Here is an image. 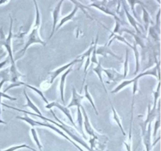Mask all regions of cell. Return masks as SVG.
Here are the masks:
<instances>
[{
  "label": "cell",
  "instance_id": "e0dca14e",
  "mask_svg": "<svg viewBox=\"0 0 161 151\" xmlns=\"http://www.w3.org/2000/svg\"><path fill=\"white\" fill-rule=\"evenodd\" d=\"M108 100H109V103H110V105H111V109H112V110H113V119H114V120L116 121V124H117V125L119 126V129H120V130H121V132H122V133H123V135H124V136H125L126 133H125V131H124V127H123L122 124H121L120 118H119V115H118V113H117V112H116V110L115 109L114 106H113V102H111V99H110L109 97H108Z\"/></svg>",
  "mask_w": 161,
  "mask_h": 151
},
{
  "label": "cell",
  "instance_id": "30bf717a",
  "mask_svg": "<svg viewBox=\"0 0 161 151\" xmlns=\"http://www.w3.org/2000/svg\"><path fill=\"white\" fill-rule=\"evenodd\" d=\"M96 53L99 55H102V56L106 58L108 55H111L113 58H115L116 59L119 60V61H122V58L118 56L117 54L113 52V50L109 48L108 47H107L106 45L105 46H99V47H97V49H96Z\"/></svg>",
  "mask_w": 161,
  "mask_h": 151
},
{
  "label": "cell",
  "instance_id": "74e56055",
  "mask_svg": "<svg viewBox=\"0 0 161 151\" xmlns=\"http://www.w3.org/2000/svg\"><path fill=\"white\" fill-rule=\"evenodd\" d=\"M0 96H1L2 98L4 97V98H6L9 99V100H13V101L17 100V98H13V97H11V96L7 95V94H6L5 93H3V92H1V91H0Z\"/></svg>",
  "mask_w": 161,
  "mask_h": 151
},
{
  "label": "cell",
  "instance_id": "4316f807",
  "mask_svg": "<svg viewBox=\"0 0 161 151\" xmlns=\"http://www.w3.org/2000/svg\"><path fill=\"white\" fill-rule=\"evenodd\" d=\"M17 119H20L21 120L25 121V122L28 123L29 125H31V127H34V126H37V120H35L31 119V117L28 116V115L27 113H25V116H17Z\"/></svg>",
  "mask_w": 161,
  "mask_h": 151
},
{
  "label": "cell",
  "instance_id": "f35d334b",
  "mask_svg": "<svg viewBox=\"0 0 161 151\" xmlns=\"http://www.w3.org/2000/svg\"><path fill=\"white\" fill-rule=\"evenodd\" d=\"M9 61H9V58H7L6 60H5V61H2V62H0V69H3V68L4 67V66H6V64H7V63L9 62Z\"/></svg>",
  "mask_w": 161,
  "mask_h": 151
},
{
  "label": "cell",
  "instance_id": "4fadbf2b",
  "mask_svg": "<svg viewBox=\"0 0 161 151\" xmlns=\"http://www.w3.org/2000/svg\"><path fill=\"white\" fill-rule=\"evenodd\" d=\"M72 68L70 67L69 69H68L65 72H63V74L61 75V79H60V87H59V89H60V95H61V102H62L63 105H64V84H65V80H66V77L67 76L72 72Z\"/></svg>",
  "mask_w": 161,
  "mask_h": 151
},
{
  "label": "cell",
  "instance_id": "7bdbcfd3",
  "mask_svg": "<svg viewBox=\"0 0 161 151\" xmlns=\"http://www.w3.org/2000/svg\"><path fill=\"white\" fill-rule=\"evenodd\" d=\"M6 81H7V80H6V79H4V78L2 79V80H1V81H0V90L2 89V87H3V85L4 84V83Z\"/></svg>",
  "mask_w": 161,
  "mask_h": 151
},
{
  "label": "cell",
  "instance_id": "8d00e7d4",
  "mask_svg": "<svg viewBox=\"0 0 161 151\" xmlns=\"http://www.w3.org/2000/svg\"><path fill=\"white\" fill-rule=\"evenodd\" d=\"M22 83H23V82H20V81L17 82V83H12L10 85H9V86L7 87V88H6V89L4 90V91H3V93L6 92V91H7L8 90L11 89V88H13V87H19V86H20V85H22Z\"/></svg>",
  "mask_w": 161,
  "mask_h": 151
},
{
  "label": "cell",
  "instance_id": "6da1fadb",
  "mask_svg": "<svg viewBox=\"0 0 161 151\" xmlns=\"http://www.w3.org/2000/svg\"><path fill=\"white\" fill-rule=\"evenodd\" d=\"M33 3L35 4V7H36V21H35V25L33 26L32 29H31V32L28 35V38H27V41L25 42V47H24V48L21 50H20L17 53V54H20V57H22L25 54L27 49L30 46L32 45V44L39 43L42 46L47 45V42L42 40L40 38V36H39V28H40L41 25V16L40 13H39V7H38V3L36 1H33Z\"/></svg>",
  "mask_w": 161,
  "mask_h": 151
},
{
  "label": "cell",
  "instance_id": "d590c367",
  "mask_svg": "<svg viewBox=\"0 0 161 151\" xmlns=\"http://www.w3.org/2000/svg\"><path fill=\"white\" fill-rule=\"evenodd\" d=\"M149 35H150L154 39H157V40L160 39V38H159V34L156 32V29L153 27H150V28H149Z\"/></svg>",
  "mask_w": 161,
  "mask_h": 151
},
{
  "label": "cell",
  "instance_id": "603a6c76",
  "mask_svg": "<svg viewBox=\"0 0 161 151\" xmlns=\"http://www.w3.org/2000/svg\"><path fill=\"white\" fill-rule=\"evenodd\" d=\"M83 88H84V95H83V97L86 98L89 101V102L91 104L93 109H94V112H95L96 115H98V111H97V108H96L95 104H94V100H93L92 97H91V94H90L89 91H88V86L86 84L84 87H83Z\"/></svg>",
  "mask_w": 161,
  "mask_h": 151
},
{
  "label": "cell",
  "instance_id": "7c38bea8",
  "mask_svg": "<svg viewBox=\"0 0 161 151\" xmlns=\"http://www.w3.org/2000/svg\"><path fill=\"white\" fill-rule=\"evenodd\" d=\"M151 125H152V123H149L148 124L146 131L142 134L143 138V143H144L145 147H146V151H150L151 149H152V143H151V136H152V134H151Z\"/></svg>",
  "mask_w": 161,
  "mask_h": 151
},
{
  "label": "cell",
  "instance_id": "9a60e30c",
  "mask_svg": "<svg viewBox=\"0 0 161 151\" xmlns=\"http://www.w3.org/2000/svg\"><path fill=\"white\" fill-rule=\"evenodd\" d=\"M123 5H124V12H125L126 16H127L128 21L130 22V24L131 25V26L135 29V31H136V32H137V35H138V36L142 35V32L140 31V30L138 29V25H139L137 23L136 19H135V17H134L133 16H132L131 14L129 13L128 9H127V6L125 5V2H124V3H123Z\"/></svg>",
  "mask_w": 161,
  "mask_h": 151
},
{
  "label": "cell",
  "instance_id": "2e32d148",
  "mask_svg": "<svg viewBox=\"0 0 161 151\" xmlns=\"http://www.w3.org/2000/svg\"><path fill=\"white\" fill-rule=\"evenodd\" d=\"M78 9H79V8L77 7L76 6H75V7H74L73 10H72V12H71L70 14H69V15L65 16V17H63V18H61V20H60V22H59V23H58V25L56 27V28H55V31H58V30L59 29V28H61V26H63V25H64V24H65L66 22L70 21V20H72V19H73V17H75V14H76V13H77V11H78Z\"/></svg>",
  "mask_w": 161,
  "mask_h": 151
},
{
  "label": "cell",
  "instance_id": "484cf974",
  "mask_svg": "<svg viewBox=\"0 0 161 151\" xmlns=\"http://www.w3.org/2000/svg\"><path fill=\"white\" fill-rule=\"evenodd\" d=\"M98 34L97 35V37H96L95 39V41H94V49H93V51H92V57H91V63H94V64H98V61H97V57H96V55H97V53H96V49H97V42H98Z\"/></svg>",
  "mask_w": 161,
  "mask_h": 151
},
{
  "label": "cell",
  "instance_id": "f1b7e54d",
  "mask_svg": "<svg viewBox=\"0 0 161 151\" xmlns=\"http://www.w3.org/2000/svg\"><path fill=\"white\" fill-rule=\"evenodd\" d=\"M154 95V103L153 109H157V103L158 102V100L160 99V80H158V84H157V90L153 92Z\"/></svg>",
  "mask_w": 161,
  "mask_h": 151
},
{
  "label": "cell",
  "instance_id": "d6a6232c",
  "mask_svg": "<svg viewBox=\"0 0 161 151\" xmlns=\"http://www.w3.org/2000/svg\"><path fill=\"white\" fill-rule=\"evenodd\" d=\"M157 113H158V117H157V120H156L155 122V124H154V130H153V136L155 138L156 135H157V131L159 130V128L160 127V108L158 109V112H157Z\"/></svg>",
  "mask_w": 161,
  "mask_h": 151
},
{
  "label": "cell",
  "instance_id": "ffe728a7",
  "mask_svg": "<svg viewBox=\"0 0 161 151\" xmlns=\"http://www.w3.org/2000/svg\"><path fill=\"white\" fill-rule=\"evenodd\" d=\"M103 69H104V68L102 66V64H101V62H98V64H97V66H96V67H94V69H93V71H94V72H95V73L97 75V76H98V79L100 80L101 83L102 84V87H103V88H104V90H105V93L107 94V90H106V88H105V83H104V80H103V77H102V72H103Z\"/></svg>",
  "mask_w": 161,
  "mask_h": 151
},
{
  "label": "cell",
  "instance_id": "cb8c5ba5",
  "mask_svg": "<svg viewBox=\"0 0 161 151\" xmlns=\"http://www.w3.org/2000/svg\"><path fill=\"white\" fill-rule=\"evenodd\" d=\"M122 31H125V32H127V33H129V34L131 35V36L135 38V42L137 44V46L138 45V46H140L142 48H145V47H146V46H145V43H144V42H143L142 39V38H140L138 35L135 34V33H133L131 31H130V30H128V29H123Z\"/></svg>",
  "mask_w": 161,
  "mask_h": 151
},
{
  "label": "cell",
  "instance_id": "ac0fdd59",
  "mask_svg": "<svg viewBox=\"0 0 161 151\" xmlns=\"http://www.w3.org/2000/svg\"><path fill=\"white\" fill-rule=\"evenodd\" d=\"M77 124H78V128L79 131H80L81 135H83V138H86V135H85L84 131H83V114H82V111L80 109V107L77 108Z\"/></svg>",
  "mask_w": 161,
  "mask_h": 151
},
{
  "label": "cell",
  "instance_id": "8992f818",
  "mask_svg": "<svg viewBox=\"0 0 161 151\" xmlns=\"http://www.w3.org/2000/svg\"><path fill=\"white\" fill-rule=\"evenodd\" d=\"M80 61H80V58H75V59H74L73 61H71V62L68 63L67 64H64V65L61 66V67L58 68V69H55V70L53 71V72H50V83H53L55 79H56L57 77L60 75V74L62 73V72H65L68 69H69L70 67H72L74 64L80 62Z\"/></svg>",
  "mask_w": 161,
  "mask_h": 151
},
{
  "label": "cell",
  "instance_id": "f546056e",
  "mask_svg": "<svg viewBox=\"0 0 161 151\" xmlns=\"http://www.w3.org/2000/svg\"><path fill=\"white\" fill-rule=\"evenodd\" d=\"M93 49H94V42H91V47L88 48V50H86V52H84V53H83V54L80 55V56H78V58H80V61H83V60L85 59V58H91V53H92L93 51Z\"/></svg>",
  "mask_w": 161,
  "mask_h": 151
},
{
  "label": "cell",
  "instance_id": "5b68a950",
  "mask_svg": "<svg viewBox=\"0 0 161 151\" xmlns=\"http://www.w3.org/2000/svg\"><path fill=\"white\" fill-rule=\"evenodd\" d=\"M108 3V2H106V1H103V2L96 1V2H94L93 3H91L90 6H93V7L96 8V9H99V10H101L102 12H103L104 14H108V15L115 17L116 20L119 21V23H123V22L121 21L120 19H119V17L116 16V14H115V13H113L112 10H110V9L108 8V6H105V3Z\"/></svg>",
  "mask_w": 161,
  "mask_h": 151
},
{
  "label": "cell",
  "instance_id": "d4e9b609",
  "mask_svg": "<svg viewBox=\"0 0 161 151\" xmlns=\"http://www.w3.org/2000/svg\"><path fill=\"white\" fill-rule=\"evenodd\" d=\"M22 85H24V86H25V87H27L30 88V89L32 90V91H34V92H36V94H39V95L40 96L41 98H42V100L44 101V102H45L46 104H48V103H49L48 100H47V98H46L45 96H44V94H43V93H42V91H40V90L38 89L37 87H33V86H31V85H29V84H28V83H22Z\"/></svg>",
  "mask_w": 161,
  "mask_h": 151
},
{
  "label": "cell",
  "instance_id": "e575fe53",
  "mask_svg": "<svg viewBox=\"0 0 161 151\" xmlns=\"http://www.w3.org/2000/svg\"><path fill=\"white\" fill-rule=\"evenodd\" d=\"M119 28H120V23H119V21H117V20H116V25H115V28H114V29H113L112 34L110 35V36H109L110 39H111V38H113V36H115V35H117V33L119 31Z\"/></svg>",
  "mask_w": 161,
  "mask_h": 151
},
{
  "label": "cell",
  "instance_id": "8fae6325",
  "mask_svg": "<svg viewBox=\"0 0 161 151\" xmlns=\"http://www.w3.org/2000/svg\"><path fill=\"white\" fill-rule=\"evenodd\" d=\"M103 72L106 74L108 80L113 82H119L124 80L123 74L117 72L114 69H103Z\"/></svg>",
  "mask_w": 161,
  "mask_h": 151
},
{
  "label": "cell",
  "instance_id": "d6986e66",
  "mask_svg": "<svg viewBox=\"0 0 161 151\" xmlns=\"http://www.w3.org/2000/svg\"><path fill=\"white\" fill-rule=\"evenodd\" d=\"M131 49L134 51V54H135V64H136V66H135V72H134V75H137L140 69V53L139 51L138 50V46L135 42H134V44L132 45Z\"/></svg>",
  "mask_w": 161,
  "mask_h": 151
},
{
  "label": "cell",
  "instance_id": "5bb4252c",
  "mask_svg": "<svg viewBox=\"0 0 161 151\" xmlns=\"http://www.w3.org/2000/svg\"><path fill=\"white\" fill-rule=\"evenodd\" d=\"M54 107H57L58 109H59L60 110H61V112H62L63 113H64V115H65L66 116H67L68 119L70 120V122L72 123V124L73 125V127H75V129H76L77 131H78V128H77V126L75 125V122L73 121V118H72V113H71V111L70 109H69V108H67L66 106H64V105H61V104L59 103V102H54Z\"/></svg>",
  "mask_w": 161,
  "mask_h": 151
},
{
  "label": "cell",
  "instance_id": "83f0119b",
  "mask_svg": "<svg viewBox=\"0 0 161 151\" xmlns=\"http://www.w3.org/2000/svg\"><path fill=\"white\" fill-rule=\"evenodd\" d=\"M129 71V50L128 49L126 50V58H125V61H124V80L127 77V74H128Z\"/></svg>",
  "mask_w": 161,
  "mask_h": 151
},
{
  "label": "cell",
  "instance_id": "277c9868",
  "mask_svg": "<svg viewBox=\"0 0 161 151\" xmlns=\"http://www.w3.org/2000/svg\"><path fill=\"white\" fill-rule=\"evenodd\" d=\"M80 109L82 111V114H83V127H84L85 131H86V133L90 135V136L93 137V138H97V136L96 135L95 131H94V128L92 127V125L91 124V121H90L89 116H88L87 113H86V110H85L84 107L80 106Z\"/></svg>",
  "mask_w": 161,
  "mask_h": 151
},
{
  "label": "cell",
  "instance_id": "52a82bcc",
  "mask_svg": "<svg viewBox=\"0 0 161 151\" xmlns=\"http://www.w3.org/2000/svg\"><path fill=\"white\" fill-rule=\"evenodd\" d=\"M37 125L43 126V127H49V128L52 129V130H53V131H56L58 134H59L60 135H61V136L64 137V138H65L67 140H69V141L70 142V143H72V144H73L74 146H75V147H76L77 149H79V150H80V151H83V149H82L81 147H80V146H79V145H77L76 143H75V142L73 141V140L71 139V138H69V137L67 135H65V134H64L63 131H61L60 130V129L57 128L56 127L53 126V125H52V124H49V123H42V122H40V121H37Z\"/></svg>",
  "mask_w": 161,
  "mask_h": 151
},
{
  "label": "cell",
  "instance_id": "836d02e7",
  "mask_svg": "<svg viewBox=\"0 0 161 151\" xmlns=\"http://www.w3.org/2000/svg\"><path fill=\"white\" fill-rule=\"evenodd\" d=\"M156 25L155 26V29L157 30V33L160 35V9H159L158 12H157V20H156Z\"/></svg>",
  "mask_w": 161,
  "mask_h": 151
},
{
  "label": "cell",
  "instance_id": "ab89813d",
  "mask_svg": "<svg viewBox=\"0 0 161 151\" xmlns=\"http://www.w3.org/2000/svg\"><path fill=\"white\" fill-rule=\"evenodd\" d=\"M46 109H51L53 107H54V102H49L48 104H47L46 105Z\"/></svg>",
  "mask_w": 161,
  "mask_h": 151
},
{
  "label": "cell",
  "instance_id": "60d3db41",
  "mask_svg": "<svg viewBox=\"0 0 161 151\" xmlns=\"http://www.w3.org/2000/svg\"><path fill=\"white\" fill-rule=\"evenodd\" d=\"M1 105H2V97L0 96V124H6V122L5 121L2 120L1 119V113H2V109H1Z\"/></svg>",
  "mask_w": 161,
  "mask_h": 151
},
{
  "label": "cell",
  "instance_id": "4dcf8cb0",
  "mask_svg": "<svg viewBox=\"0 0 161 151\" xmlns=\"http://www.w3.org/2000/svg\"><path fill=\"white\" fill-rule=\"evenodd\" d=\"M127 3H128L129 5H130L132 13H133L135 17H136L137 19H138V15H137V13H136V11H135V5H136V4H141V5H142L143 7H145L144 3H143L142 2H141V1H138V0H135V1H127Z\"/></svg>",
  "mask_w": 161,
  "mask_h": 151
},
{
  "label": "cell",
  "instance_id": "ba28073f",
  "mask_svg": "<svg viewBox=\"0 0 161 151\" xmlns=\"http://www.w3.org/2000/svg\"><path fill=\"white\" fill-rule=\"evenodd\" d=\"M64 1L61 0V1L58 2V3L57 4V6H55L54 9H53V12H52V16H53V25H52V31L51 34L50 36V39H51L52 36H53L55 32V28L57 27V24H58V20H59V17H60V13H61V8L62 6Z\"/></svg>",
  "mask_w": 161,
  "mask_h": 151
},
{
  "label": "cell",
  "instance_id": "7a4b0ae2",
  "mask_svg": "<svg viewBox=\"0 0 161 151\" xmlns=\"http://www.w3.org/2000/svg\"><path fill=\"white\" fill-rule=\"evenodd\" d=\"M3 106H6V107H7V108H9V109H12L17 110V111H18V112H21V113H27V114L32 115V116H36V117H39V118H40V119H42V120H45V121H47V122H50V123H51V124H55V125L58 126V127H59L60 128H61V129H62L63 131H65L66 133H67L68 135H69V136L71 137V138H73V140H75V142H77V143H80V145H82V146H84V147H86V149H87L88 151H95V150H94V149H91V148L90 147V146H88V145L86 144V143H85V142L83 141V140L82 139V138H79L78 137L76 136V135H74V133H72V132L71 131H69V129L67 128V127H64V126H63V125H61V124H58V123H57V122H55V121H53V120H50V119H48V118L45 117V116H39V115H37V114H36V113H30V112H27V111H25V110L15 108V107L9 106V105H6V104H3Z\"/></svg>",
  "mask_w": 161,
  "mask_h": 151
},
{
  "label": "cell",
  "instance_id": "ee69618b",
  "mask_svg": "<svg viewBox=\"0 0 161 151\" xmlns=\"http://www.w3.org/2000/svg\"><path fill=\"white\" fill-rule=\"evenodd\" d=\"M8 1H0V5L5 4V3H7Z\"/></svg>",
  "mask_w": 161,
  "mask_h": 151
},
{
  "label": "cell",
  "instance_id": "7402d4cb",
  "mask_svg": "<svg viewBox=\"0 0 161 151\" xmlns=\"http://www.w3.org/2000/svg\"><path fill=\"white\" fill-rule=\"evenodd\" d=\"M142 18L145 24V29H146V31H147L148 29H149V25L153 22L152 19H151L150 15H149L147 9H146V7H142Z\"/></svg>",
  "mask_w": 161,
  "mask_h": 151
},
{
  "label": "cell",
  "instance_id": "b9f144b4",
  "mask_svg": "<svg viewBox=\"0 0 161 151\" xmlns=\"http://www.w3.org/2000/svg\"><path fill=\"white\" fill-rule=\"evenodd\" d=\"M124 144H125L126 146V148H127V151H132L131 150V147H130V145L128 144V143H127L126 142H124Z\"/></svg>",
  "mask_w": 161,
  "mask_h": 151
},
{
  "label": "cell",
  "instance_id": "9c48e42d",
  "mask_svg": "<svg viewBox=\"0 0 161 151\" xmlns=\"http://www.w3.org/2000/svg\"><path fill=\"white\" fill-rule=\"evenodd\" d=\"M83 95H81V94H79L77 92L76 89L75 88V87H72V100H71L70 103L68 105L67 108H71V107H74L76 106L77 108L81 106V103L83 102Z\"/></svg>",
  "mask_w": 161,
  "mask_h": 151
},
{
  "label": "cell",
  "instance_id": "3957f363",
  "mask_svg": "<svg viewBox=\"0 0 161 151\" xmlns=\"http://www.w3.org/2000/svg\"><path fill=\"white\" fill-rule=\"evenodd\" d=\"M9 18H10V26H9V34H8L7 37H6L3 31V28H0V46H3L6 48V51H7L8 58H9L10 61L11 65H14L15 64V61H14V55H13V50H12V37H13V19L11 16L9 15Z\"/></svg>",
  "mask_w": 161,
  "mask_h": 151
},
{
  "label": "cell",
  "instance_id": "1f68e13d",
  "mask_svg": "<svg viewBox=\"0 0 161 151\" xmlns=\"http://www.w3.org/2000/svg\"><path fill=\"white\" fill-rule=\"evenodd\" d=\"M31 135H32V138H33V139H34L35 143H36L38 148H39V151H42V145H41L40 141H39V137H38L37 132H36V129H35L34 127H32V128L31 129Z\"/></svg>",
  "mask_w": 161,
  "mask_h": 151
},
{
  "label": "cell",
  "instance_id": "44dd1931",
  "mask_svg": "<svg viewBox=\"0 0 161 151\" xmlns=\"http://www.w3.org/2000/svg\"><path fill=\"white\" fill-rule=\"evenodd\" d=\"M24 94H25V98H26V101H27V104L25 105V106L29 107V108L31 109L33 111L36 112V114L39 115V116H42V113H41L40 110L38 109V107L36 106L34 103H33L32 101L29 98V97H28V94H27V92H26V91H25V89H24Z\"/></svg>",
  "mask_w": 161,
  "mask_h": 151
}]
</instances>
